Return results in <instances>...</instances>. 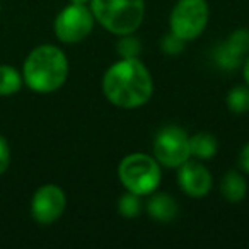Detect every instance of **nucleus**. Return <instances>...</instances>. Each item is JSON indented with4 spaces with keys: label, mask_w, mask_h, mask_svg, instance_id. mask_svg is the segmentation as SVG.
Instances as JSON below:
<instances>
[{
    "label": "nucleus",
    "mask_w": 249,
    "mask_h": 249,
    "mask_svg": "<svg viewBox=\"0 0 249 249\" xmlns=\"http://www.w3.org/2000/svg\"><path fill=\"white\" fill-rule=\"evenodd\" d=\"M11 166V145L4 135H0V174H4Z\"/></svg>",
    "instance_id": "nucleus-19"
},
{
    "label": "nucleus",
    "mask_w": 249,
    "mask_h": 249,
    "mask_svg": "<svg viewBox=\"0 0 249 249\" xmlns=\"http://www.w3.org/2000/svg\"><path fill=\"white\" fill-rule=\"evenodd\" d=\"M147 212L157 222H171L178 215V203L171 195L156 193L147 203Z\"/></svg>",
    "instance_id": "nucleus-11"
},
{
    "label": "nucleus",
    "mask_w": 249,
    "mask_h": 249,
    "mask_svg": "<svg viewBox=\"0 0 249 249\" xmlns=\"http://www.w3.org/2000/svg\"><path fill=\"white\" fill-rule=\"evenodd\" d=\"M178 184L191 198H203L212 190V174L196 160L183 162L178 167Z\"/></svg>",
    "instance_id": "nucleus-9"
},
{
    "label": "nucleus",
    "mask_w": 249,
    "mask_h": 249,
    "mask_svg": "<svg viewBox=\"0 0 249 249\" xmlns=\"http://www.w3.org/2000/svg\"><path fill=\"white\" fill-rule=\"evenodd\" d=\"M94 16L87 5L70 4L55 18V36L65 45L80 43L90 35L94 28Z\"/></svg>",
    "instance_id": "nucleus-7"
},
{
    "label": "nucleus",
    "mask_w": 249,
    "mask_h": 249,
    "mask_svg": "<svg viewBox=\"0 0 249 249\" xmlns=\"http://www.w3.org/2000/svg\"><path fill=\"white\" fill-rule=\"evenodd\" d=\"M249 52V31L248 29H235L227 41L220 43L215 48V62L220 69L235 70L241 65L242 58Z\"/></svg>",
    "instance_id": "nucleus-10"
},
{
    "label": "nucleus",
    "mask_w": 249,
    "mask_h": 249,
    "mask_svg": "<svg viewBox=\"0 0 249 249\" xmlns=\"http://www.w3.org/2000/svg\"><path fill=\"white\" fill-rule=\"evenodd\" d=\"M160 164L147 154H130L118 166V178L126 191L145 196L156 193L160 184Z\"/></svg>",
    "instance_id": "nucleus-4"
},
{
    "label": "nucleus",
    "mask_w": 249,
    "mask_h": 249,
    "mask_svg": "<svg viewBox=\"0 0 249 249\" xmlns=\"http://www.w3.org/2000/svg\"><path fill=\"white\" fill-rule=\"evenodd\" d=\"M218 150V142L212 133L200 132L196 135L190 137V154L191 157H196L200 160H208L215 157Z\"/></svg>",
    "instance_id": "nucleus-13"
},
{
    "label": "nucleus",
    "mask_w": 249,
    "mask_h": 249,
    "mask_svg": "<svg viewBox=\"0 0 249 249\" xmlns=\"http://www.w3.org/2000/svg\"><path fill=\"white\" fill-rule=\"evenodd\" d=\"M69 77V60L55 45H39L26 56L22 79L31 90L50 94L58 90Z\"/></svg>",
    "instance_id": "nucleus-2"
},
{
    "label": "nucleus",
    "mask_w": 249,
    "mask_h": 249,
    "mask_svg": "<svg viewBox=\"0 0 249 249\" xmlns=\"http://www.w3.org/2000/svg\"><path fill=\"white\" fill-rule=\"evenodd\" d=\"M118 212L120 215H123L124 218H133L142 212V203H140V196L132 191H126L124 195H121V198L118 200Z\"/></svg>",
    "instance_id": "nucleus-16"
},
{
    "label": "nucleus",
    "mask_w": 249,
    "mask_h": 249,
    "mask_svg": "<svg viewBox=\"0 0 249 249\" xmlns=\"http://www.w3.org/2000/svg\"><path fill=\"white\" fill-rule=\"evenodd\" d=\"M116 52L121 58H139L140 52H142V46H140L139 39L133 38L132 35H124L118 41Z\"/></svg>",
    "instance_id": "nucleus-17"
},
{
    "label": "nucleus",
    "mask_w": 249,
    "mask_h": 249,
    "mask_svg": "<svg viewBox=\"0 0 249 249\" xmlns=\"http://www.w3.org/2000/svg\"><path fill=\"white\" fill-rule=\"evenodd\" d=\"M70 4H80V5H86V4H89L90 0H69Z\"/></svg>",
    "instance_id": "nucleus-22"
},
{
    "label": "nucleus",
    "mask_w": 249,
    "mask_h": 249,
    "mask_svg": "<svg viewBox=\"0 0 249 249\" xmlns=\"http://www.w3.org/2000/svg\"><path fill=\"white\" fill-rule=\"evenodd\" d=\"M244 80H246V84L249 86V56L246 58V62H244Z\"/></svg>",
    "instance_id": "nucleus-21"
},
{
    "label": "nucleus",
    "mask_w": 249,
    "mask_h": 249,
    "mask_svg": "<svg viewBox=\"0 0 249 249\" xmlns=\"http://www.w3.org/2000/svg\"><path fill=\"white\" fill-rule=\"evenodd\" d=\"M94 19L116 36L133 35L145 18V0H90Z\"/></svg>",
    "instance_id": "nucleus-3"
},
{
    "label": "nucleus",
    "mask_w": 249,
    "mask_h": 249,
    "mask_svg": "<svg viewBox=\"0 0 249 249\" xmlns=\"http://www.w3.org/2000/svg\"><path fill=\"white\" fill-rule=\"evenodd\" d=\"M207 0H178L169 18L171 31L184 41H193L208 24Z\"/></svg>",
    "instance_id": "nucleus-5"
},
{
    "label": "nucleus",
    "mask_w": 249,
    "mask_h": 249,
    "mask_svg": "<svg viewBox=\"0 0 249 249\" xmlns=\"http://www.w3.org/2000/svg\"><path fill=\"white\" fill-rule=\"evenodd\" d=\"M103 92L114 106L135 109L152 97L154 80L139 58H121L104 72Z\"/></svg>",
    "instance_id": "nucleus-1"
},
{
    "label": "nucleus",
    "mask_w": 249,
    "mask_h": 249,
    "mask_svg": "<svg viewBox=\"0 0 249 249\" xmlns=\"http://www.w3.org/2000/svg\"><path fill=\"white\" fill-rule=\"evenodd\" d=\"M184 39H181L179 36H176L173 31L169 35H166L162 38V43H160V48L166 55H179L184 50Z\"/></svg>",
    "instance_id": "nucleus-18"
},
{
    "label": "nucleus",
    "mask_w": 249,
    "mask_h": 249,
    "mask_svg": "<svg viewBox=\"0 0 249 249\" xmlns=\"http://www.w3.org/2000/svg\"><path fill=\"white\" fill-rule=\"evenodd\" d=\"M239 167H241L244 173L249 174V143H246L244 149L241 150V156H239Z\"/></svg>",
    "instance_id": "nucleus-20"
},
{
    "label": "nucleus",
    "mask_w": 249,
    "mask_h": 249,
    "mask_svg": "<svg viewBox=\"0 0 249 249\" xmlns=\"http://www.w3.org/2000/svg\"><path fill=\"white\" fill-rule=\"evenodd\" d=\"M154 157L160 166L178 169L191 157L188 133L176 124H167L160 128L154 139Z\"/></svg>",
    "instance_id": "nucleus-6"
},
{
    "label": "nucleus",
    "mask_w": 249,
    "mask_h": 249,
    "mask_svg": "<svg viewBox=\"0 0 249 249\" xmlns=\"http://www.w3.org/2000/svg\"><path fill=\"white\" fill-rule=\"evenodd\" d=\"M220 193L231 203L242 201L248 193V183H246L244 176L237 171H227L220 181Z\"/></svg>",
    "instance_id": "nucleus-12"
},
{
    "label": "nucleus",
    "mask_w": 249,
    "mask_h": 249,
    "mask_svg": "<svg viewBox=\"0 0 249 249\" xmlns=\"http://www.w3.org/2000/svg\"><path fill=\"white\" fill-rule=\"evenodd\" d=\"M65 207V191L56 184H43L33 195L31 215L38 224L52 225L63 215Z\"/></svg>",
    "instance_id": "nucleus-8"
},
{
    "label": "nucleus",
    "mask_w": 249,
    "mask_h": 249,
    "mask_svg": "<svg viewBox=\"0 0 249 249\" xmlns=\"http://www.w3.org/2000/svg\"><path fill=\"white\" fill-rule=\"evenodd\" d=\"M0 11H2V7H0Z\"/></svg>",
    "instance_id": "nucleus-23"
},
{
    "label": "nucleus",
    "mask_w": 249,
    "mask_h": 249,
    "mask_svg": "<svg viewBox=\"0 0 249 249\" xmlns=\"http://www.w3.org/2000/svg\"><path fill=\"white\" fill-rule=\"evenodd\" d=\"M227 107L235 114L249 111V86H235L227 94Z\"/></svg>",
    "instance_id": "nucleus-15"
},
{
    "label": "nucleus",
    "mask_w": 249,
    "mask_h": 249,
    "mask_svg": "<svg viewBox=\"0 0 249 249\" xmlns=\"http://www.w3.org/2000/svg\"><path fill=\"white\" fill-rule=\"evenodd\" d=\"M24 86L22 72L12 65H0V96H12Z\"/></svg>",
    "instance_id": "nucleus-14"
}]
</instances>
